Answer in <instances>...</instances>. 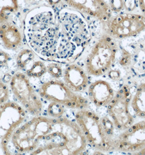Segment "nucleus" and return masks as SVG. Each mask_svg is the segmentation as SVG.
<instances>
[{"label": "nucleus", "instance_id": "obj_12", "mask_svg": "<svg viewBox=\"0 0 145 155\" xmlns=\"http://www.w3.org/2000/svg\"><path fill=\"white\" fill-rule=\"evenodd\" d=\"M63 77L68 87L76 93L85 91L88 87L89 78L86 71L78 64L68 65L63 71Z\"/></svg>", "mask_w": 145, "mask_h": 155}, {"label": "nucleus", "instance_id": "obj_1", "mask_svg": "<svg viewBox=\"0 0 145 155\" xmlns=\"http://www.w3.org/2000/svg\"><path fill=\"white\" fill-rule=\"evenodd\" d=\"M24 33L27 45L38 56L54 62L61 32L53 8L43 5L30 11L25 19Z\"/></svg>", "mask_w": 145, "mask_h": 155}, {"label": "nucleus", "instance_id": "obj_5", "mask_svg": "<svg viewBox=\"0 0 145 155\" xmlns=\"http://www.w3.org/2000/svg\"><path fill=\"white\" fill-rule=\"evenodd\" d=\"M39 95L48 101L55 102L72 110H83L89 107L87 99L72 91L64 82L53 78L40 86Z\"/></svg>", "mask_w": 145, "mask_h": 155}, {"label": "nucleus", "instance_id": "obj_14", "mask_svg": "<svg viewBox=\"0 0 145 155\" xmlns=\"http://www.w3.org/2000/svg\"><path fill=\"white\" fill-rule=\"evenodd\" d=\"M89 100L97 107L107 106L115 96V92L106 81L98 80L92 83L89 87Z\"/></svg>", "mask_w": 145, "mask_h": 155}, {"label": "nucleus", "instance_id": "obj_25", "mask_svg": "<svg viewBox=\"0 0 145 155\" xmlns=\"http://www.w3.org/2000/svg\"><path fill=\"white\" fill-rule=\"evenodd\" d=\"M137 2L141 14L145 18V0H137Z\"/></svg>", "mask_w": 145, "mask_h": 155}, {"label": "nucleus", "instance_id": "obj_26", "mask_svg": "<svg viewBox=\"0 0 145 155\" xmlns=\"http://www.w3.org/2000/svg\"><path fill=\"white\" fill-rule=\"evenodd\" d=\"M62 0H49V1L52 5H56L57 3L60 2Z\"/></svg>", "mask_w": 145, "mask_h": 155}, {"label": "nucleus", "instance_id": "obj_20", "mask_svg": "<svg viewBox=\"0 0 145 155\" xmlns=\"http://www.w3.org/2000/svg\"><path fill=\"white\" fill-rule=\"evenodd\" d=\"M46 65L47 72L55 79H59L63 76V71L59 62H48Z\"/></svg>", "mask_w": 145, "mask_h": 155}, {"label": "nucleus", "instance_id": "obj_8", "mask_svg": "<svg viewBox=\"0 0 145 155\" xmlns=\"http://www.w3.org/2000/svg\"><path fill=\"white\" fill-rule=\"evenodd\" d=\"M29 78L24 72L15 73L10 80L11 91L25 110L35 116L39 115L43 110V102Z\"/></svg>", "mask_w": 145, "mask_h": 155}, {"label": "nucleus", "instance_id": "obj_15", "mask_svg": "<svg viewBox=\"0 0 145 155\" xmlns=\"http://www.w3.org/2000/svg\"><path fill=\"white\" fill-rule=\"evenodd\" d=\"M38 57L30 48L21 49L16 56V67L22 72L26 74Z\"/></svg>", "mask_w": 145, "mask_h": 155}, {"label": "nucleus", "instance_id": "obj_2", "mask_svg": "<svg viewBox=\"0 0 145 155\" xmlns=\"http://www.w3.org/2000/svg\"><path fill=\"white\" fill-rule=\"evenodd\" d=\"M87 144L76 122L66 117L53 118L50 131L33 155H81Z\"/></svg>", "mask_w": 145, "mask_h": 155}, {"label": "nucleus", "instance_id": "obj_4", "mask_svg": "<svg viewBox=\"0 0 145 155\" xmlns=\"http://www.w3.org/2000/svg\"><path fill=\"white\" fill-rule=\"evenodd\" d=\"M118 46L113 38L104 35L92 46L86 57L85 67L89 75L100 76L109 71L115 61Z\"/></svg>", "mask_w": 145, "mask_h": 155}, {"label": "nucleus", "instance_id": "obj_7", "mask_svg": "<svg viewBox=\"0 0 145 155\" xmlns=\"http://www.w3.org/2000/svg\"><path fill=\"white\" fill-rule=\"evenodd\" d=\"M107 35L113 39L134 37L145 30V18L142 14L123 13L111 16L104 24Z\"/></svg>", "mask_w": 145, "mask_h": 155}, {"label": "nucleus", "instance_id": "obj_22", "mask_svg": "<svg viewBox=\"0 0 145 155\" xmlns=\"http://www.w3.org/2000/svg\"><path fill=\"white\" fill-rule=\"evenodd\" d=\"M12 60L10 54L7 51L0 48V68H8Z\"/></svg>", "mask_w": 145, "mask_h": 155}, {"label": "nucleus", "instance_id": "obj_16", "mask_svg": "<svg viewBox=\"0 0 145 155\" xmlns=\"http://www.w3.org/2000/svg\"><path fill=\"white\" fill-rule=\"evenodd\" d=\"M131 101L135 114L140 118L145 119V83L137 87Z\"/></svg>", "mask_w": 145, "mask_h": 155}, {"label": "nucleus", "instance_id": "obj_18", "mask_svg": "<svg viewBox=\"0 0 145 155\" xmlns=\"http://www.w3.org/2000/svg\"><path fill=\"white\" fill-rule=\"evenodd\" d=\"M46 72V65L43 62V59H41L40 57H38L34 63L32 67L25 74L29 78H42Z\"/></svg>", "mask_w": 145, "mask_h": 155}, {"label": "nucleus", "instance_id": "obj_23", "mask_svg": "<svg viewBox=\"0 0 145 155\" xmlns=\"http://www.w3.org/2000/svg\"><path fill=\"white\" fill-rule=\"evenodd\" d=\"M112 12L120 13L124 9L123 0H109L108 3Z\"/></svg>", "mask_w": 145, "mask_h": 155}, {"label": "nucleus", "instance_id": "obj_6", "mask_svg": "<svg viewBox=\"0 0 145 155\" xmlns=\"http://www.w3.org/2000/svg\"><path fill=\"white\" fill-rule=\"evenodd\" d=\"M26 119L24 108L15 102L0 105V155H12L9 144L14 132Z\"/></svg>", "mask_w": 145, "mask_h": 155}, {"label": "nucleus", "instance_id": "obj_3", "mask_svg": "<svg viewBox=\"0 0 145 155\" xmlns=\"http://www.w3.org/2000/svg\"><path fill=\"white\" fill-rule=\"evenodd\" d=\"M75 118L92 147L102 153L114 151L116 138L108 134L99 115L86 108L79 110Z\"/></svg>", "mask_w": 145, "mask_h": 155}, {"label": "nucleus", "instance_id": "obj_13", "mask_svg": "<svg viewBox=\"0 0 145 155\" xmlns=\"http://www.w3.org/2000/svg\"><path fill=\"white\" fill-rule=\"evenodd\" d=\"M0 41L6 50L16 51L23 44L24 36L20 28L8 20L0 24Z\"/></svg>", "mask_w": 145, "mask_h": 155}, {"label": "nucleus", "instance_id": "obj_19", "mask_svg": "<svg viewBox=\"0 0 145 155\" xmlns=\"http://www.w3.org/2000/svg\"><path fill=\"white\" fill-rule=\"evenodd\" d=\"M65 107L55 102H51L47 108V113L51 118H60L65 113Z\"/></svg>", "mask_w": 145, "mask_h": 155}, {"label": "nucleus", "instance_id": "obj_17", "mask_svg": "<svg viewBox=\"0 0 145 155\" xmlns=\"http://www.w3.org/2000/svg\"><path fill=\"white\" fill-rule=\"evenodd\" d=\"M18 0H0V24L19 11Z\"/></svg>", "mask_w": 145, "mask_h": 155}, {"label": "nucleus", "instance_id": "obj_24", "mask_svg": "<svg viewBox=\"0 0 145 155\" xmlns=\"http://www.w3.org/2000/svg\"><path fill=\"white\" fill-rule=\"evenodd\" d=\"M124 8L126 11L132 13L138 5L137 0H123Z\"/></svg>", "mask_w": 145, "mask_h": 155}, {"label": "nucleus", "instance_id": "obj_11", "mask_svg": "<svg viewBox=\"0 0 145 155\" xmlns=\"http://www.w3.org/2000/svg\"><path fill=\"white\" fill-rule=\"evenodd\" d=\"M72 9L104 24L112 16V12L105 0H62Z\"/></svg>", "mask_w": 145, "mask_h": 155}, {"label": "nucleus", "instance_id": "obj_21", "mask_svg": "<svg viewBox=\"0 0 145 155\" xmlns=\"http://www.w3.org/2000/svg\"><path fill=\"white\" fill-rule=\"evenodd\" d=\"M9 97V91L8 86L0 80V105L8 102Z\"/></svg>", "mask_w": 145, "mask_h": 155}, {"label": "nucleus", "instance_id": "obj_27", "mask_svg": "<svg viewBox=\"0 0 145 155\" xmlns=\"http://www.w3.org/2000/svg\"><path fill=\"white\" fill-rule=\"evenodd\" d=\"M137 154H139V155H145V147L144 149H143V150L140 151L139 153H137Z\"/></svg>", "mask_w": 145, "mask_h": 155}, {"label": "nucleus", "instance_id": "obj_9", "mask_svg": "<svg viewBox=\"0 0 145 155\" xmlns=\"http://www.w3.org/2000/svg\"><path fill=\"white\" fill-rule=\"evenodd\" d=\"M131 100L130 88L124 85L107 105L108 114L118 130L124 131L134 124V119L129 110Z\"/></svg>", "mask_w": 145, "mask_h": 155}, {"label": "nucleus", "instance_id": "obj_10", "mask_svg": "<svg viewBox=\"0 0 145 155\" xmlns=\"http://www.w3.org/2000/svg\"><path fill=\"white\" fill-rule=\"evenodd\" d=\"M145 147V120L133 124L115 140L114 151L137 154Z\"/></svg>", "mask_w": 145, "mask_h": 155}]
</instances>
